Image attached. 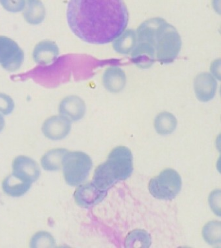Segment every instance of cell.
Here are the masks:
<instances>
[{
  "label": "cell",
  "instance_id": "cell-1",
  "mask_svg": "<svg viewBox=\"0 0 221 248\" xmlns=\"http://www.w3.org/2000/svg\"><path fill=\"white\" fill-rule=\"evenodd\" d=\"M68 23L81 40L92 44H106L124 32L129 13L123 0H70Z\"/></svg>",
  "mask_w": 221,
  "mask_h": 248
},
{
  "label": "cell",
  "instance_id": "cell-19",
  "mask_svg": "<svg viewBox=\"0 0 221 248\" xmlns=\"http://www.w3.org/2000/svg\"><path fill=\"white\" fill-rule=\"evenodd\" d=\"M136 43L135 31H125L122 36L118 37L114 44L116 51L121 54H129L133 50Z\"/></svg>",
  "mask_w": 221,
  "mask_h": 248
},
{
  "label": "cell",
  "instance_id": "cell-18",
  "mask_svg": "<svg viewBox=\"0 0 221 248\" xmlns=\"http://www.w3.org/2000/svg\"><path fill=\"white\" fill-rule=\"evenodd\" d=\"M176 118L169 112H162L155 119V129L157 133L162 135H170L176 127Z\"/></svg>",
  "mask_w": 221,
  "mask_h": 248
},
{
  "label": "cell",
  "instance_id": "cell-25",
  "mask_svg": "<svg viewBox=\"0 0 221 248\" xmlns=\"http://www.w3.org/2000/svg\"><path fill=\"white\" fill-rule=\"evenodd\" d=\"M209 205L212 209L213 212L220 216L221 208V191L215 190L210 194L209 197Z\"/></svg>",
  "mask_w": 221,
  "mask_h": 248
},
{
  "label": "cell",
  "instance_id": "cell-23",
  "mask_svg": "<svg viewBox=\"0 0 221 248\" xmlns=\"http://www.w3.org/2000/svg\"><path fill=\"white\" fill-rule=\"evenodd\" d=\"M2 7L11 13H20L26 7V0H0Z\"/></svg>",
  "mask_w": 221,
  "mask_h": 248
},
{
  "label": "cell",
  "instance_id": "cell-20",
  "mask_svg": "<svg viewBox=\"0 0 221 248\" xmlns=\"http://www.w3.org/2000/svg\"><path fill=\"white\" fill-rule=\"evenodd\" d=\"M221 225L219 221L209 222L203 228V237L209 244L215 245L221 242Z\"/></svg>",
  "mask_w": 221,
  "mask_h": 248
},
{
  "label": "cell",
  "instance_id": "cell-26",
  "mask_svg": "<svg viewBox=\"0 0 221 248\" xmlns=\"http://www.w3.org/2000/svg\"><path fill=\"white\" fill-rule=\"evenodd\" d=\"M5 127V119L3 116L0 114V133L2 131Z\"/></svg>",
  "mask_w": 221,
  "mask_h": 248
},
{
  "label": "cell",
  "instance_id": "cell-24",
  "mask_svg": "<svg viewBox=\"0 0 221 248\" xmlns=\"http://www.w3.org/2000/svg\"><path fill=\"white\" fill-rule=\"evenodd\" d=\"M15 103L8 95L0 93V112L5 115H8L14 110Z\"/></svg>",
  "mask_w": 221,
  "mask_h": 248
},
{
  "label": "cell",
  "instance_id": "cell-11",
  "mask_svg": "<svg viewBox=\"0 0 221 248\" xmlns=\"http://www.w3.org/2000/svg\"><path fill=\"white\" fill-rule=\"evenodd\" d=\"M86 106L84 101L76 96H68L62 101L59 112L69 121H77L84 116Z\"/></svg>",
  "mask_w": 221,
  "mask_h": 248
},
{
  "label": "cell",
  "instance_id": "cell-7",
  "mask_svg": "<svg viewBox=\"0 0 221 248\" xmlns=\"http://www.w3.org/2000/svg\"><path fill=\"white\" fill-rule=\"evenodd\" d=\"M24 54L18 45L6 36H0V64L3 69L13 72L20 69Z\"/></svg>",
  "mask_w": 221,
  "mask_h": 248
},
{
  "label": "cell",
  "instance_id": "cell-6",
  "mask_svg": "<svg viewBox=\"0 0 221 248\" xmlns=\"http://www.w3.org/2000/svg\"><path fill=\"white\" fill-rule=\"evenodd\" d=\"M182 187L180 174L172 169L162 170L156 177L151 180L149 189L156 199L170 201L179 193Z\"/></svg>",
  "mask_w": 221,
  "mask_h": 248
},
{
  "label": "cell",
  "instance_id": "cell-4",
  "mask_svg": "<svg viewBox=\"0 0 221 248\" xmlns=\"http://www.w3.org/2000/svg\"><path fill=\"white\" fill-rule=\"evenodd\" d=\"M133 161V155L128 147H116L110 152L108 160L96 168L92 183L99 189L108 191L118 182L131 176Z\"/></svg>",
  "mask_w": 221,
  "mask_h": 248
},
{
  "label": "cell",
  "instance_id": "cell-13",
  "mask_svg": "<svg viewBox=\"0 0 221 248\" xmlns=\"http://www.w3.org/2000/svg\"><path fill=\"white\" fill-rule=\"evenodd\" d=\"M198 77L195 82V91L198 98L203 102L211 100L215 96L217 83L208 74H203Z\"/></svg>",
  "mask_w": 221,
  "mask_h": 248
},
{
  "label": "cell",
  "instance_id": "cell-21",
  "mask_svg": "<svg viewBox=\"0 0 221 248\" xmlns=\"http://www.w3.org/2000/svg\"><path fill=\"white\" fill-rule=\"evenodd\" d=\"M30 246L33 248L55 247V240L50 232H36L31 239Z\"/></svg>",
  "mask_w": 221,
  "mask_h": 248
},
{
  "label": "cell",
  "instance_id": "cell-2",
  "mask_svg": "<svg viewBox=\"0 0 221 248\" xmlns=\"http://www.w3.org/2000/svg\"><path fill=\"white\" fill-rule=\"evenodd\" d=\"M135 32L131 56L138 67L149 68L157 61L170 63L177 57L181 39L176 29L164 19L155 17L145 21Z\"/></svg>",
  "mask_w": 221,
  "mask_h": 248
},
{
  "label": "cell",
  "instance_id": "cell-17",
  "mask_svg": "<svg viewBox=\"0 0 221 248\" xmlns=\"http://www.w3.org/2000/svg\"><path fill=\"white\" fill-rule=\"evenodd\" d=\"M150 234L143 230L132 231L125 238V248H149L151 244Z\"/></svg>",
  "mask_w": 221,
  "mask_h": 248
},
{
  "label": "cell",
  "instance_id": "cell-16",
  "mask_svg": "<svg viewBox=\"0 0 221 248\" xmlns=\"http://www.w3.org/2000/svg\"><path fill=\"white\" fill-rule=\"evenodd\" d=\"M67 152V149L63 148L53 149L48 151L41 158L42 168L50 171L59 170L62 166L63 157Z\"/></svg>",
  "mask_w": 221,
  "mask_h": 248
},
{
  "label": "cell",
  "instance_id": "cell-9",
  "mask_svg": "<svg viewBox=\"0 0 221 248\" xmlns=\"http://www.w3.org/2000/svg\"><path fill=\"white\" fill-rule=\"evenodd\" d=\"M106 195L107 191L99 189L93 183H88L79 186L75 190L73 197L77 205L89 208L102 202Z\"/></svg>",
  "mask_w": 221,
  "mask_h": 248
},
{
  "label": "cell",
  "instance_id": "cell-10",
  "mask_svg": "<svg viewBox=\"0 0 221 248\" xmlns=\"http://www.w3.org/2000/svg\"><path fill=\"white\" fill-rule=\"evenodd\" d=\"M71 130V122L63 116H54L46 120L42 131L46 138L52 140H60L67 137Z\"/></svg>",
  "mask_w": 221,
  "mask_h": 248
},
{
  "label": "cell",
  "instance_id": "cell-12",
  "mask_svg": "<svg viewBox=\"0 0 221 248\" xmlns=\"http://www.w3.org/2000/svg\"><path fill=\"white\" fill-rule=\"evenodd\" d=\"M59 54V47L55 42L52 41H43L36 45L33 55L36 63L46 65L55 61Z\"/></svg>",
  "mask_w": 221,
  "mask_h": 248
},
{
  "label": "cell",
  "instance_id": "cell-15",
  "mask_svg": "<svg viewBox=\"0 0 221 248\" xmlns=\"http://www.w3.org/2000/svg\"><path fill=\"white\" fill-rule=\"evenodd\" d=\"M31 185L32 184L23 182L11 174L3 180L2 188L7 195L19 197L25 195L30 190Z\"/></svg>",
  "mask_w": 221,
  "mask_h": 248
},
{
  "label": "cell",
  "instance_id": "cell-3",
  "mask_svg": "<svg viewBox=\"0 0 221 248\" xmlns=\"http://www.w3.org/2000/svg\"><path fill=\"white\" fill-rule=\"evenodd\" d=\"M105 63L91 56L67 54L57 58L50 65L36 67L12 78L23 81L32 79L42 86L55 88L68 81L88 79L94 75L97 68Z\"/></svg>",
  "mask_w": 221,
  "mask_h": 248
},
{
  "label": "cell",
  "instance_id": "cell-8",
  "mask_svg": "<svg viewBox=\"0 0 221 248\" xmlns=\"http://www.w3.org/2000/svg\"><path fill=\"white\" fill-rule=\"evenodd\" d=\"M13 175L27 183L32 184L38 179L40 170L37 163L26 156H18L13 162Z\"/></svg>",
  "mask_w": 221,
  "mask_h": 248
},
{
  "label": "cell",
  "instance_id": "cell-22",
  "mask_svg": "<svg viewBox=\"0 0 221 248\" xmlns=\"http://www.w3.org/2000/svg\"><path fill=\"white\" fill-rule=\"evenodd\" d=\"M116 80L125 83V77L123 71L118 68H110L104 75V84L106 89L114 92V81Z\"/></svg>",
  "mask_w": 221,
  "mask_h": 248
},
{
  "label": "cell",
  "instance_id": "cell-5",
  "mask_svg": "<svg viewBox=\"0 0 221 248\" xmlns=\"http://www.w3.org/2000/svg\"><path fill=\"white\" fill-rule=\"evenodd\" d=\"M92 165L90 157L86 153L68 151L62 162L64 177L67 183L71 186L80 185L88 178Z\"/></svg>",
  "mask_w": 221,
  "mask_h": 248
},
{
  "label": "cell",
  "instance_id": "cell-14",
  "mask_svg": "<svg viewBox=\"0 0 221 248\" xmlns=\"http://www.w3.org/2000/svg\"><path fill=\"white\" fill-rule=\"evenodd\" d=\"M24 16L30 24H40L46 17V8L43 3L40 0H27Z\"/></svg>",
  "mask_w": 221,
  "mask_h": 248
}]
</instances>
